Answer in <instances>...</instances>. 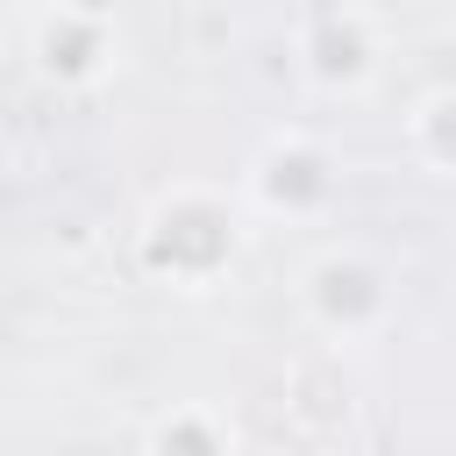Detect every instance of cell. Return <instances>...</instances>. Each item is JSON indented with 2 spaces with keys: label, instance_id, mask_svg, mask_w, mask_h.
<instances>
[{
  "label": "cell",
  "instance_id": "52a82bcc",
  "mask_svg": "<svg viewBox=\"0 0 456 456\" xmlns=\"http://www.w3.org/2000/svg\"><path fill=\"white\" fill-rule=\"evenodd\" d=\"M406 150L435 178H456V86H428L406 107Z\"/></svg>",
  "mask_w": 456,
  "mask_h": 456
},
{
  "label": "cell",
  "instance_id": "3957f363",
  "mask_svg": "<svg viewBox=\"0 0 456 456\" xmlns=\"http://www.w3.org/2000/svg\"><path fill=\"white\" fill-rule=\"evenodd\" d=\"M292 64L321 100H363L385 78V21L363 0H321L292 28Z\"/></svg>",
  "mask_w": 456,
  "mask_h": 456
},
{
  "label": "cell",
  "instance_id": "8992f818",
  "mask_svg": "<svg viewBox=\"0 0 456 456\" xmlns=\"http://www.w3.org/2000/svg\"><path fill=\"white\" fill-rule=\"evenodd\" d=\"M150 456H228L235 449V428L214 413V406H171V413H157L142 435H135Z\"/></svg>",
  "mask_w": 456,
  "mask_h": 456
},
{
  "label": "cell",
  "instance_id": "277c9868",
  "mask_svg": "<svg viewBox=\"0 0 456 456\" xmlns=\"http://www.w3.org/2000/svg\"><path fill=\"white\" fill-rule=\"evenodd\" d=\"M242 200L256 221H321L342 200V157L314 135V128H278L249 171H242Z\"/></svg>",
  "mask_w": 456,
  "mask_h": 456
},
{
  "label": "cell",
  "instance_id": "7a4b0ae2",
  "mask_svg": "<svg viewBox=\"0 0 456 456\" xmlns=\"http://www.w3.org/2000/svg\"><path fill=\"white\" fill-rule=\"evenodd\" d=\"M292 306L299 321L342 356V349H378L392 328H399V278L378 249L363 242H328L299 264V285H292Z\"/></svg>",
  "mask_w": 456,
  "mask_h": 456
},
{
  "label": "cell",
  "instance_id": "5b68a950",
  "mask_svg": "<svg viewBox=\"0 0 456 456\" xmlns=\"http://www.w3.org/2000/svg\"><path fill=\"white\" fill-rule=\"evenodd\" d=\"M121 64V28H114V7H86V0H50L28 28V71L36 86L64 93V100H86L114 78Z\"/></svg>",
  "mask_w": 456,
  "mask_h": 456
},
{
  "label": "cell",
  "instance_id": "6da1fadb",
  "mask_svg": "<svg viewBox=\"0 0 456 456\" xmlns=\"http://www.w3.org/2000/svg\"><path fill=\"white\" fill-rule=\"evenodd\" d=\"M249 235H256V214L242 192L178 178V185L150 192V207L135 221V271L164 292H214L249 256Z\"/></svg>",
  "mask_w": 456,
  "mask_h": 456
}]
</instances>
